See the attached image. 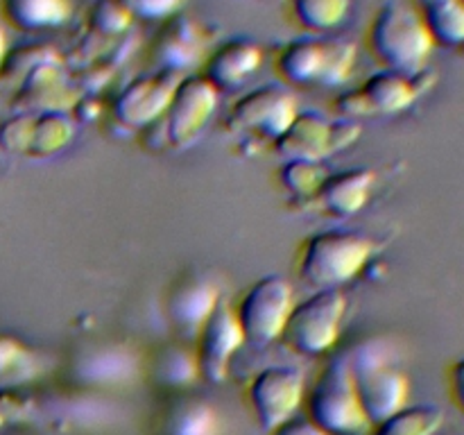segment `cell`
<instances>
[{"mask_svg": "<svg viewBox=\"0 0 464 435\" xmlns=\"http://www.w3.org/2000/svg\"><path fill=\"white\" fill-rule=\"evenodd\" d=\"M365 39L376 62L388 71L403 75L429 71L435 41L411 3L385 0L372 16Z\"/></svg>", "mask_w": 464, "mask_h": 435, "instance_id": "1", "label": "cell"}, {"mask_svg": "<svg viewBox=\"0 0 464 435\" xmlns=\"http://www.w3.org/2000/svg\"><path fill=\"white\" fill-rule=\"evenodd\" d=\"M379 243L356 229H322L297 249V275L315 290H334L352 281L374 256Z\"/></svg>", "mask_w": 464, "mask_h": 435, "instance_id": "2", "label": "cell"}, {"mask_svg": "<svg viewBox=\"0 0 464 435\" xmlns=\"http://www.w3.org/2000/svg\"><path fill=\"white\" fill-rule=\"evenodd\" d=\"M356 45L343 36L304 34L285 41L275 54V71L299 89H335L356 66Z\"/></svg>", "mask_w": 464, "mask_h": 435, "instance_id": "3", "label": "cell"}, {"mask_svg": "<svg viewBox=\"0 0 464 435\" xmlns=\"http://www.w3.org/2000/svg\"><path fill=\"white\" fill-rule=\"evenodd\" d=\"M218 91L199 72L179 77L161 116L143 130L152 150H184L202 134L218 107Z\"/></svg>", "mask_w": 464, "mask_h": 435, "instance_id": "4", "label": "cell"}, {"mask_svg": "<svg viewBox=\"0 0 464 435\" xmlns=\"http://www.w3.org/2000/svg\"><path fill=\"white\" fill-rule=\"evenodd\" d=\"M344 358H347L358 403L370 426L406 406L411 385H408L406 374L394 365L383 344L365 343Z\"/></svg>", "mask_w": 464, "mask_h": 435, "instance_id": "5", "label": "cell"}, {"mask_svg": "<svg viewBox=\"0 0 464 435\" xmlns=\"http://www.w3.org/2000/svg\"><path fill=\"white\" fill-rule=\"evenodd\" d=\"M302 406L308 420L326 435H365L372 429L361 411L344 356L322 367L315 383L304 394Z\"/></svg>", "mask_w": 464, "mask_h": 435, "instance_id": "6", "label": "cell"}, {"mask_svg": "<svg viewBox=\"0 0 464 435\" xmlns=\"http://www.w3.org/2000/svg\"><path fill=\"white\" fill-rule=\"evenodd\" d=\"M347 297L334 290H315L302 302H295L285 320L279 343L299 356H324L340 338Z\"/></svg>", "mask_w": 464, "mask_h": 435, "instance_id": "7", "label": "cell"}, {"mask_svg": "<svg viewBox=\"0 0 464 435\" xmlns=\"http://www.w3.org/2000/svg\"><path fill=\"white\" fill-rule=\"evenodd\" d=\"M433 84L429 71L421 75H403V72L381 71L365 77L361 86L344 91L334 98V109L343 118H365V116H390L401 113L424 95V91Z\"/></svg>", "mask_w": 464, "mask_h": 435, "instance_id": "8", "label": "cell"}, {"mask_svg": "<svg viewBox=\"0 0 464 435\" xmlns=\"http://www.w3.org/2000/svg\"><path fill=\"white\" fill-rule=\"evenodd\" d=\"M361 136V125L352 118H326L320 111L304 109L295 113L290 125L272 140V150L284 161H322L349 148Z\"/></svg>", "mask_w": 464, "mask_h": 435, "instance_id": "9", "label": "cell"}, {"mask_svg": "<svg viewBox=\"0 0 464 435\" xmlns=\"http://www.w3.org/2000/svg\"><path fill=\"white\" fill-rule=\"evenodd\" d=\"M77 121L62 109L14 111L0 121V150L14 157L44 159L62 152L75 139Z\"/></svg>", "mask_w": 464, "mask_h": 435, "instance_id": "10", "label": "cell"}, {"mask_svg": "<svg viewBox=\"0 0 464 435\" xmlns=\"http://www.w3.org/2000/svg\"><path fill=\"white\" fill-rule=\"evenodd\" d=\"M293 304V285L284 275H266L247 285L234 304V315L245 343L266 347L279 340Z\"/></svg>", "mask_w": 464, "mask_h": 435, "instance_id": "11", "label": "cell"}, {"mask_svg": "<svg viewBox=\"0 0 464 435\" xmlns=\"http://www.w3.org/2000/svg\"><path fill=\"white\" fill-rule=\"evenodd\" d=\"M306 394L304 374L290 365H267L258 370L247 383L249 408L263 430H272L297 415Z\"/></svg>", "mask_w": 464, "mask_h": 435, "instance_id": "12", "label": "cell"}, {"mask_svg": "<svg viewBox=\"0 0 464 435\" xmlns=\"http://www.w3.org/2000/svg\"><path fill=\"white\" fill-rule=\"evenodd\" d=\"M299 111L297 98L281 84H261L231 104L225 127L231 131L256 134L272 143Z\"/></svg>", "mask_w": 464, "mask_h": 435, "instance_id": "13", "label": "cell"}, {"mask_svg": "<svg viewBox=\"0 0 464 435\" xmlns=\"http://www.w3.org/2000/svg\"><path fill=\"white\" fill-rule=\"evenodd\" d=\"M245 344V335L240 331L238 320L234 315V306L225 299L216 304L211 315L204 320L195 334V362H198L199 379L208 383H225L229 376L231 362L236 353Z\"/></svg>", "mask_w": 464, "mask_h": 435, "instance_id": "14", "label": "cell"}, {"mask_svg": "<svg viewBox=\"0 0 464 435\" xmlns=\"http://www.w3.org/2000/svg\"><path fill=\"white\" fill-rule=\"evenodd\" d=\"M179 77V72L166 71V68L134 77L130 84L122 86V91L111 102L113 121L130 130L143 131L161 116Z\"/></svg>", "mask_w": 464, "mask_h": 435, "instance_id": "15", "label": "cell"}, {"mask_svg": "<svg viewBox=\"0 0 464 435\" xmlns=\"http://www.w3.org/2000/svg\"><path fill=\"white\" fill-rule=\"evenodd\" d=\"M220 299V290L211 276L190 272V275L181 276L168 293L166 315L177 331L195 338L199 326L211 315Z\"/></svg>", "mask_w": 464, "mask_h": 435, "instance_id": "16", "label": "cell"}, {"mask_svg": "<svg viewBox=\"0 0 464 435\" xmlns=\"http://www.w3.org/2000/svg\"><path fill=\"white\" fill-rule=\"evenodd\" d=\"M263 48L249 36H231L207 54L199 75L218 91L236 89L261 68Z\"/></svg>", "mask_w": 464, "mask_h": 435, "instance_id": "17", "label": "cell"}, {"mask_svg": "<svg viewBox=\"0 0 464 435\" xmlns=\"http://www.w3.org/2000/svg\"><path fill=\"white\" fill-rule=\"evenodd\" d=\"M374 179V170L367 166L329 172L317 188L313 202L334 218H352L370 199Z\"/></svg>", "mask_w": 464, "mask_h": 435, "instance_id": "18", "label": "cell"}, {"mask_svg": "<svg viewBox=\"0 0 464 435\" xmlns=\"http://www.w3.org/2000/svg\"><path fill=\"white\" fill-rule=\"evenodd\" d=\"M0 16L21 32L62 27L72 16L71 0H0Z\"/></svg>", "mask_w": 464, "mask_h": 435, "instance_id": "19", "label": "cell"}, {"mask_svg": "<svg viewBox=\"0 0 464 435\" xmlns=\"http://www.w3.org/2000/svg\"><path fill=\"white\" fill-rule=\"evenodd\" d=\"M435 45L462 48L464 45V0H412Z\"/></svg>", "mask_w": 464, "mask_h": 435, "instance_id": "20", "label": "cell"}, {"mask_svg": "<svg viewBox=\"0 0 464 435\" xmlns=\"http://www.w3.org/2000/svg\"><path fill=\"white\" fill-rule=\"evenodd\" d=\"M163 435H218V412L202 397H177L163 415Z\"/></svg>", "mask_w": 464, "mask_h": 435, "instance_id": "21", "label": "cell"}, {"mask_svg": "<svg viewBox=\"0 0 464 435\" xmlns=\"http://www.w3.org/2000/svg\"><path fill=\"white\" fill-rule=\"evenodd\" d=\"M352 0H288V14L306 34H329L343 25Z\"/></svg>", "mask_w": 464, "mask_h": 435, "instance_id": "22", "label": "cell"}, {"mask_svg": "<svg viewBox=\"0 0 464 435\" xmlns=\"http://www.w3.org/2000/svg\"><path fill=\"white\" fill-rule=\"evenodd\" d=\"M442 420L444 415L438 406H403L385 420L372 424L367 435H435Z\"/></svg>", "mask_w": 464, "mask_h": 435, "instance_id": "23", "label": "cell"}, {"mask_svg": "<svg viewBox=\"0 0 464 435\" xmlns=\"http://www.w3.org/2000/svg\"><path fill=\"white\" fill-rule=\"evenodd\" d=\"M159 53H161V62L159 68L166 71L179 72L186 63L193 62V54L199 53L198 34L193 32V25L181 21V16L166 21V30H163V39L157 41Z\"/></svg>", "mask_w": 464, "mask_h": 435, "instance_id": "24", "label": "cell"}, {"mask_svg": "<svg viewBox=\"0 0 464 435\" xmlns=\"http://www.w3.org/2000/svg\"><path fill=\"white\" fill-rule=\"evenodd\" d=\"M39 361L34 349L27 347L21 338L14 334L0 331V388L25 383L36 374Z\"/></svg>", "mask_w": 464, "mask_h": 435, "instance_id": "25", "label": "cell"}, {"mask_svg": "<svg viewBox=\"0 0 464 435\" xmlns=\"http://www.w3.org/2000/svg\"><path fill=\"white\" fill-rule=\"evenodd\" d=\"M326 175H329V170L322 166V161L293 159V161L281 163L279 170H276V181L295 202H313Z\"/></svg>", "mask_w": 464, "mask_h": 435, "instance_id": "26", "label": "cell"}, {"mask_svg": "<svg viewBox=\"0 0 464 435\" xmlns=\"http://www.w3.org/2000/svg\"><path fill=\"white\" fill-rule=\"evenodd\" d=\"M154 374H157L159 383L168 385V388H181L188 385L190 381L198 379V362H195V353L186 352V349L163 347L157 352V361H154Z\"/></svg>", "mask_w": 464, "mask_h": 435, "instance_id": "27", "label": "cell"}, {"mask_svg": "<svg viewBox=\"0 0 464 435\" xmlns=\"http://www.w3.org/2000/svg\"><path fill=\"white\" fill-rule=\"evenodd\" d=\"M53 54V50L45 48V45H21L16 50H7L3 63H0V80H14V77H18V82H21L41 62L57 59Z\"/></svg>", "mask_w": 464, "mask_h": 435, "instance_id": "28", "label": "cell"}, {"mask_svg": "<svg viewBox=\"0 0 464 435\" xmlns=\"http://www.w3.org/2000/svg\"><path fill=\"white\" fill-rule=\"evenodd\" d=\"M131 16L118 0H98L91 7L89 25L100 36H118L130 27Z\"/></svg>", "mask_w": 464, "mask_h": 435, "instance_id": "29", "label": "cell"}, {"mask_svg": "<svg viewBox=\"0 0 464 435\" xmlns=\"http://www.w3.org/2000/svg\"><path fill=\"white\" fill-rule=\"evenodd\" d=\"M118 3L127 9L131 21L134 18H140V21H170L179 14L186 0H118Z\"/></svg>", "mask_w": 464, "mask_h": 435, "instance_id": "30", "label": "cell"}, {"mask_svg": "<svg viewBox=\"0 0 464 435\" xmlns=\"http://www.w3.org/2000/svg\"><path fill=\"white\" fill-rule=\"evenodd\" d=\"M267 435H326L324 430L317 429L306 415H295L290 420H285L284 424L275 426L272 430H267Z\"/></svg>", "mask_w": 464, "mask_h": 435, "instance_id": "31", "label": "cell"}, {"mask_svg": "<svg viewBox=\"0 0 464 435\" xmlns=\"http://www.w3.org/2000/svg\"><path fill=\"white\" fill-rule=\"evenodd\" d=\"M449 390H451L456 406H460V411H464V358L449 367Z\"/></svg>", "mask_w": 464, "mask_h": 435, "instance_id": "32", "label": "cell"}, {"mask_svg": "<svg viewBox=\"0 0 464 435\" xmlns=\"http://www.w3.org/2000/svg\"><path fill=\"white\" fill-rule=\"evenodd\" d=\"M14 412V403H12V397H7V394L0 392V429H3L5 424H7V420L12 417Z\"/></svg>", "mask_w": 464, "mask_h": 435, "instance_id": "33", "label": "cell"}, {"mask_svg": "<svg viewBox=\"0 0 464 435\" xmlns=\"http://www.w3.org/2000/svg\"><path fill=\"white\" fill-rule=\"evenodd\" d=\"M5 54H7V34H5L3 23H0V63H3Z\"/></svg>", "mask_w": 464, "mask_h": 435, "instance_id": "34", "label": "cell"}]
</instances>
